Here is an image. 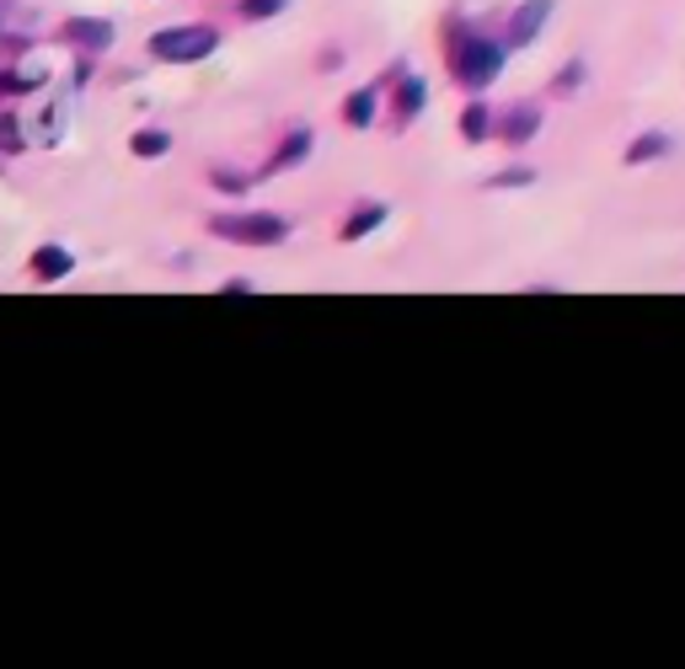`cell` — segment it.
<instances>
[{
	"label": "cell",
	"instance_id": "obj_1",
	"mask_svg": "<svg viewBox=\"0 0 685 669\" xmlns=\"http://www.w3.org/2000/svg\"><path fill=\"white\" fill-rule=\"evenodd\" d=\"M504 38L493 43V38H483V33H472V38H450V70H455V81L466 86V91H487V86L504 76Z\"/></svg>",
	"mask_w": 685,
	"mask_h": 669
},
{
	"label": "cell",
	"instance_id": "obj_2",
	"mask_svg": "<svg viewBox=\"0 0 685 669\" xmlns=\"http://www.w3.org/2000/svg\"><path fill=\"white\" fill-rule=\"evenodd\" d=\"M209 231L220 242H242V247H279V242H289V220H279V214H214Z\"/></svg>",
	"mask_w": 685,
	"mask_h": 669
},
{
	"label": "cell",
	"instance_id": "obj_3",
	"mask_svg": "<svg viewBox=\"0 0 685 669\" xmlns=\"http://www.w3.org/2000/svg\"><path fill=\"white\" fill-rule=\"evenodd\" d=\"M214 48H220V33L203 27V22H194V27H162V33L151 38V54H156V59H172V65H194V59L214 54Z\"/></svg>",
	"mask_w": 685,
	"mask_h": 669
},
{
	"label": "cell",
	"instance_id": "obj_4",
	"mask_svg": "<svg viewBox=\"0 0 685 669\" xmlns=\"http://www.w3.org/2000/svg\"><path fill=\"white\" fill-rule=\"evenodd\" d=\"M546 22H552V0H524V5H515V16H509V27H504V48H530V43L541 38Z\"/></svg>",
	"mask_w": 685,
	"mask_h": 669
},
{
	"label": "cell",
	"instance_id": "obj_5",
	"mask_svg": "<svg viewBox=\"0 0 685 669\" xmlns=\"http://www.w3.org/2000/svg\"><path fill=\"white\" fill-rule=\"evenodd\" d=\"M493 129H498V140H504L509 150H520V145L535 140V129H541V108H535V102H520V108H509Z\"/></svg>",
	"mask_w": 685,
	"mask_h": 669
},
{
	"label": "cell",
	"instance_id": "obj_6",
	"mask_svg": "<svg viewBox=\"0 0 685 669\" xmlns=\"http://www.w3.org/2000/svg\"><path fill=\"white\" fill-rule=\"evenodd\" d=\"M375 113H380V81L349 91V102H343V124H349V129H369V124H375Z\"/></svg>",
	"mask_w": 685,
	"mask_h": 669
},
{
	"label": "cell",
	"instance_id": "obj_7",
	"mask_svg": "<svg viewBox=\"0 0 685 669\" xmlns=\"http://www.w3.org/2000/svg\"><path fill=\"white\" fill-rule=\"evenodd\" d=\"M311 145H317V134H311V129H295V134H289V140H284L279 150H274V161H268V177H274V171H289V167H300V161H306V156H311Z\"/></svg>",
	"mask_w": 685,
	"mask_h": 669
},
{
	"label": "cell",
	"instance_id": "obj_8",
	"mask_svg": "<svg viewBox=\"0 0 685 669\" xmlns=\"http://www.w3.org/2000/svg\"><path fill=\"white\" fill-rule=\"evenodd\" d=\"M423 97H429L423 76L402 70V76H397V119H418V113H423Z\"/></svg>",
	"mask_w": 685,
	"mask_h": 669
},
{
	"label": "cell",
	"instance_id": "obj_9",
	"mask_svg": "<svg viewBox=\"0 0 685 669\" xmlns=\"http://www.w3.org/2000/svg\"><path fill=\"white\" fill-rule=\"evenodd\" d=\"M670 150H675V140H670V134H638V140L627 145V167L659 161V156H670Z\"/></svg>",
	"mask_w": 685,
	"mask_h": 669
},
{
	"label": "cell",
	"instance_id": "obj_10",
	"mask_svg": "<svg viewBox=\"0 0 685 669\" xmlns=\"http://www.w3.org/2000/svg\"><path fill=\"white\" fill-rule=\"evenodd\" d=\"M65 38L81 43V48H108V43H113V27H108V22H97V16H81V22H70V27H65Z\"/></svg>",
	"mask_w": 685,
	"mask_h": 669
},
{
	"label": "cell",
	"instance_id": "obj_11",
	"mask_svg": "<svg viewBox=\"0 0 685 669\" xmlns=\"http://www.w3.org/2000/svg\"><path fill=\"white\" fill-rule=\"evenodd\" d=\"M461 140H472V145H483L487 134H493V108L487 102H466V113H461Z\"/></svg>",
	"mask_w": 685,
	"mask_h": 669
},
{
	"label": "cell",
	"instance_id": "obj_12",
	"mask_svg": "<svg viewBox=\"0 0 685 669\" xmlns=\"http://www.w3.org/2000/svg\"><path fill=\"white\" fill-rule=\"evenodd\" d=\"M70 268H76V257H70L65 247H38L33 252V274H38V279H65Z\"/></svg>",
	"mask_w": 685,
	"mask_h": 669
},
{
	"label": "cell",
	"instance_id": "obj_13",
	"mask_svg": "<svg viewBox=\"0 0 685 669\" xmlns=\"http://www.w3.org/2000/svg\"><path fill=\"white\" fill-rule=\"evenodd\" d=\"M386 225V204H364L354 220H343V242H364L369 231H380Z\"/></svg>",
	"mask_w": 685,
	"mask_h": 669
},
{
	"label": "cell",
	"instance_id": "obj_14",
	"mask_svg": "<svg viewBox=\"0 0 685 669\" xmlns=\"http://www.w3.org/2000/svg\"><path fill=\"white\" fill-rule=\"evenodd\" d=\"M129 150H134V156H145V161H156V156L172 150V134H162V129H140V134L129 140Z\"/></svg>",
	"mask_w": 685,
	"mask_h": 669
},
{
	"label": "cell",
	"instance_id": "obj_15",
	"mask_svg": "<svg viewBox=\"0 0 685 669\" xmlns=\"http://www.w3.org/2000/svg\"><path fill=\"white\" fill-rule=\"evenodd\" d=\"M530 182H535L530 167H509V171H498V177H487V188H530Z\"/></svg>",
	"mask_w": 685,
	"mask_h": 669
},
{
	"label": "cell",
	"instance_id": "obj_16",
	"mask_svg": "<svg viewBox=\"0 0 685 669\" xmlns=\"http://www.w3.org/2000/svg\"><path fill=\"white\" fill-rule=\"evenodd\" d=\"M289 0H242V16H252V22H268V16H279Z\"/></svg>",
	"mask_w": 685,
	"mask_h": 669
},
{
	"label": "cell",
	"instance_id": "obj_17",
	"mask_svg": "<svg viewBox=\"0 0 685 669\" xmlns=\"http://www.w3.org/2000/svg\"><path fill=\"white\" fill-rule=\"evenodd\" d=\"M584 76H589V65H584V59L563 65V76H557V91H578V86H584Z\"/></svg>",
	"mask_w": 685,
	"mask_h": 669
},
{
	"label": "cell",
	"instance_id": "obj_18",
	"mask_svg": "<svg viewBox=\"0 0 685 669\" xmlns=\"http://www.w3.org/2000/svg\"><path fill=\"white\" fill-rule=\"evenodd\" d=\"M33 86H38V76H0V97H22Z\"/></svg>",
	"mask_w": 685,
	"mask_h": 669
},
{
	"label": "cell",
	"instance_id": "obj_19",
	"mask_svg": "<svg viewBox=\"0 0 685 669\" xmlns=\"http://www.w3.org/2000/svg\"><path fill=\"white\" fill-rule=\"evenodd\" d=\"M0 145H5V150L22 145V124H16V119H0Z\"/></svg>",
	"mask_w": 685,
	"mask_h": 669
},
{
	"label": "cell",
	"instance_id": "obj_20",
	"mask_svg": "<svg viewBox=\"0 0 685 669\" xmlns=\"http://www.w3.org/2000/svg\"><path fill=\"white\" fill-rule=\"evenodd\" d=\"M214 182H220V188H231V193H242V188H246V177H236V171H214Z\"/></svg>",
	"mask_w": 685,
	"mask_h": 669
}]
</instances>
